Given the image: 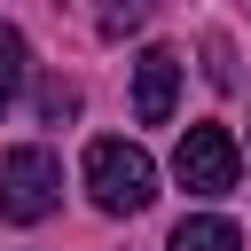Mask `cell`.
Masks as SVG:
<instances>
[{"mask_svg": "<svg viewBox=\"0 0 251 251\" xmlns=\"http://www.w3.org/2000/svg\"><path fill=\"white\" fill-rule=\"evenodd\" d=\"M16 86H24V39L0 24V118L16 110Z\"/></svg>", "mask_w": 251, "mask_h": 251, "instance_id": "cell-6", "label": "cell"}, {"mask_svg": "<svg viewBox=\"0 0 251 251\" xmlns=\"http://www.w3.org/2000/svg\"><path fill=\"white\" fill-rule=\"evenodd\" d=\"M71 110H78V86H71V78H47V86H39V118H47V126H63Z\"/></svg>", "mask_w": 251, "mask_h": 251, "instance_id": "cell-7", "label": "cell"}, {"mask_svg": "<svg viewBox=\"0 0 251 251\" xmlns=\"http://www.w3.org/2000/svg\"><path fill=\"white\" fill-rule=\"evenodd\" d=\"M165 251H243V235H235V220L196 212V220H180V227H173V243H165Z\"/></svg>", "mask_w": 251, "mask_h": 251, "instance_id": "cell-5", "label": "cell"}, {"mask_svg": "<svg viewBox=\"0 0 251 251\" xmlns=\"http://www.w3.org/2000/svg\"><path fill=\"white\" fill-rule=\"evenodd\" d=\"M235 173H243V149H235L227 126H188V133H180V149H173V180H180L188 196H227Z\"/></svg>", "mask_w": 251, "mask_h": 251, "instance_id": "cell-3", "label": "cell"}, {"mask_svg": "<svg viewBox=\"0 0 251 251\" xmlns=\"http://www.w3.org/2000/svg\"><path fill=\"white\" fill-rule=\"evenodd\" d=\"M86 188H94L102 212H149V196H157V165H149L141 141L102 133V141H86Z\"/></svg>", "mask_w": 251, "mask_h": 251, "instance_id": "cell-1", "label": "cell"}, {"mask_svg": "<svg viewBox=\"0 0 251 251\" xmlns=\"http://www.w3.org/2000/svg\"><path fill=\"white\" fill-rule=\"evenodd\" d=\"M63 204V165H55V149H8L0 157V220H16V227H31V220H47Z\"/></svg>", "mask_w": 251, "mask_h": 251, "instance_id": "cell-2", "label": "cell"}, {"mask_svg": "<svg viewBox=\"0 0 251 251\" xmlns=\"http://www.w3.org/2000/svg\"><path fill=\"white\" fill-rule=\"evenodd\" d=\"M173 94H180V55L173 47H141L133 55V118L141 126H165L173 118Z\"/></svg>", "mask_w": 251, "mask_h": 251, "instance_id": "cell-4", "label": "cell"}]
</instances>
